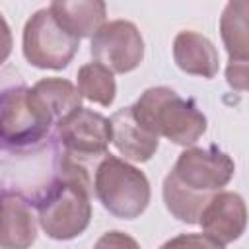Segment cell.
Here are the masks:
<instances>
[{
	"instance_id": "6da1fadb",
	"label": "cell",
	"mask_w": 249,
	"mask_h": 249,
	"mask_svg": "<svg viewBox=\"0 0 249 249\" xmlns=\"http://www.w3.org/2000/svg\"><path fill=\"white\" fill-rule=\"evenodd\" d=\"M130 109L148 132L181 146L195 144L206 132V117L195 101L181 97L165 86L146 89Z\"/></svg>"
},
{
	"instance_id": "7a4b0ae2",
	"label": "cell",
	"mask_w": 249,
	"mask_h": 249,
	"mask_svg": "<svg viewBox=\"0 0 249 249\" xmlns=\"http://www.w3.org/2000/svg\"><path fill=\"white\" fill-rule=\"evenodd\" d=\"M91 181L60 175L39 202V224L53 239H72L80 235L91 218Z\"/></svg>"
},
{
	"instance_id": "3957f363",
	"label": "cell",
	"mask_w": 249,
	"mask_h": 249,
	"mask_svg": "<svg viewBox=\"0 0 249 249\" xmlns=\"http://www.w3.org/2000/svg\"><path fill=\"white\" fill-rule=\"evenodd\" d=\"M93 191L103 208L123 220L138 218L150 202V183L146 175L111 154L95 167Z\"/></svg>"
},
{
	"instance_id": "277c9868",
	"label": "cell",
	"mask_w": 249,
	"mask_h": 249,
	"mask_svg": "<svg viewBox=\"0 0 249 249\" xmlns=\"http://www.w3.org/2000/svg\"><path fill=\"white\" fill-rule=\"evenodd\" d=\"M80 49V39L70 35L49 8L37 10L23 27V56L37 68L60 70L70 64Z\"/></svg>"
},
{
	"instance_id": "5b68a950",
	"label": "cell",
	"mask_w": 249,
	"mask_h": 249,
	"mask_svg": "<svg viewBox=\"0 0 249 249\" xmlns=\"http://www.w3.org/2000/svg\"><path fill=\"white\" fill-rule=\"evenodd\" d=\"M58 136L64 146L62 160L88 169V163H99L107 156V144L111 142L109 119L78 107L58 121Z\"/></svg>"
},
{
	"instance_id": "8992f818",
	"label": "cell",
	"mask_w": 249,
	"mask_h": 249,
	"mask_svg": "<svg viewBox=\"0 0 249 249\" xmlns=\"http://www.w3.org/2000/svg\"><path fill=\"white\" fill-rule=\"evenodd\" d=\"M51 124L53 117L31 88H16L0 95V138L4 142H39L49 132Z\"/></svg>"
},
{
	"instance_id": "52a82bcc",
	"label": "cell",
	"mask_w": 249,
	"mask_h": 249,
	"mask_svg": "<svg viewBox=\"0 0 249 249\" xmlns=\"http://www.w3.org/2000/svg\"><path fill=\"white\" fill-rule=\"evenodd\" d=\"M233 171V160L216 146H210L183 150L169 173L191 191L214 195L231 181Z\"/></svg>"
},
{
	"instance_id": "ba28073f",
	"label": "cell",
	"mask_w": 249,
	"mask_h": 249,
	"mask_svg": "<svg viewBox=\"0 0 249 249\" xmlns=\"http://www.w3.org/2000/svg\"><path fill=\"white\" fill-rule=\"evenodd\" d=\"M91 56L113 74H126L140 66L144 58V39L132 21H105L91 37Z\"/></svg>"
},
{
	"instance_id": "9c48e42d",
	"label": "cell",
	"mask_w": 249,
	"mask_h": 249,
	"mask_svg": "<svg viewBox=\"0 0 249 249\" xmlns=\"http://www.w3.org/2000/svg\"><path fill=\"white\" fill-rule=\"evenodd\" d=\"M198 224L214 241L226 245L241 237L247 226V208L243 198L233 191H218L204 206Z\"/></svg>"
},
{
	"instance_id": "30bf717a",
	"label": "cell",
	"mask_w": 249,
	"mask_h": 249,
	"mask_svg": "<svg viewBox=\"0 0 249 249\" xmlns=\"http://www.w3.org/2000/svg\"><path fill=\"white\" fill-rule=\"evenodd\" d=\"M109 128H111V142L124 160L148 161L160 146V138L148 132L134 119L130 107L115 111L109 119Z\"/></svg>"
},
{
	"instance_id": "8fae6325",
	"label": "cell",
	"mask_w": 249,
	"mask_h": 249,
	"mask_svg": "<svg viewBox=\"0 0 249 249\" xmlns=\"http://www.w3.org/2000/svg\"><path fill=\"white\" fill-rule=\"evenodd\" d=\"M175 64L193 76L214 78L220 68V58L214 43L198 31H179L173 39Z\"/></svg>"
},
{
	"instance_id": "7c38bea8",
	"label": "cell",
	"mask_w": 249,
	"mask_h": 249,
	"mask_svg": "<svg viewBox=\"0 0 249 249\" xmlns=\"http://www.w3.org/2000/svg\"><path fill=\"white\" fill-rule=\"evenodd\" d=\"M37 239V222L27 202L16 195L0 198V247L29 249Z\"/></svg>"
},
{
	"instance_id": "4fadbf2b",
	"label": "cell",
	"mask_w": 249,
	"mask_h": 249,
	"mask_svg": "<svg viewBox=\"0 0 249 249\" xmlns=\"http://www.w3.org/2000/svg\"><path fill=\"white\" fill-rule=\"evenodd\" d=\"M54 19L74 37H93L105 23L107 6L101 0H56L49 6Z\"/></svg>"
},
{
	"instance_id": "5bb4252c",
	"label": "cell",
	"mask_w": 249,
	"mask_h": 249,
	"mask_svg": "<svg viewBox=\"0 0 249 249\" xmlns=\"http://www.w3.org/2000/svg\"><path fill=\"white\" fill-rule=\"evenodd\" d=\"M249 4L245 0L228 2L220 18V33L230 54V62H247L249 58Z\"/></svg>"
},
{
	"instance_id": "9a60e30c",
	"label": "cell",
	"mask_w": 249,
	"mask_h": 249,
	"mask_svg": "<svg viewBox=\"0 0 249 249\" xmlns=\"http://www.w3.org/2000/svg\"><path fill=\"white\" fill-rule=\"evenodd\" d=\"M210 198H212V195H204V193H196V191L187 189L171 173H167V177L163 179L165 208L179 222L198 224V218H200V214H202V210H204V206L208 204Z\"/></svg>"
},
{
	"instance_id": "2e32d148",
	"label": "cell",
	"mask_w": 249,
	"mask_h": 249,
	"mask_svg": "<svg viewBox=\"0 0 249 249\" xmlns=\"http://www.w3.org/2000/svg\"><path fill=\"white\" fill-rule=\"evenodd\" d=\"M31 89L37 95V99L43 103V107L49 111L53 121L64 119L68 113L78 109L82 101L78 88L62 78H43Z\"/></svg>"
},
{
	"instance_id": "e0dca14e",
	"label": "cell",
	"mask_w": 249,
	"mask_h": 249,
	"mask_svg": "<svg viewBox=\"0 0 249 249\" xmlns=\"http://www.w3.org/2000/svg\"><path fill=\"white\" fill-rule=\"evenodd\" d=\"M78 93L91 103L109 107L115 101L117 84L109 68L99 62H88L78 70Z\"/></svg>"
},
{
	"instance_id": "ac0fdd59",
	"label": "cell",
	"mask_w": 249,
	"mask_h": 249,
	"mask_svg": "<svg viewBox=\"0 0 249 249\" xmlns=\"http://www.w3.org/2000/svg\"><path fill=\"white\" fill-rule=\"evenodd\" d=\"M160 249H226L206 233H179L167 239Z\"/></svg>"
},
{
	"instance_id": "d6986e66",
	"label": "cell",
	"mask_w": 249,
	"mask_h": 249,
	"mask_svg": "<svg viewBox=\"0 0 249 249\" xmlns=\"http://www.w3.org/2000/svg\"><path fill=\"white\" fill-rule=\"evenodd\" d=\"M93 249H140V245H138V241H136L134 237H130L128 233L113 230V231L103 233V235L95 241Z\"/></svg>"
},
{
	"instance_id": "ffe728a7",
	"label": "cell",
	"mask_w": 249,
	"mask_h": 249,
	"mask_svg": "<svg viewBox=\"0 0 249 249\" xmlns=\"http://www.w3.org/2000/svg\"><path fill=\"white\" fill-rule=\"evenodd\" d=\"M226 78L233 89L245 91L247 89V62H230L226 70Z\"/></svg>"
},
{
	"instance_id": "44dd1931",
	"label": "cell",
	"mask_w": 249,
	"mask_h": 249,
	"mask_svg": "<svg viewBox=\"0 0 249 249\" xmlns=\"http://www.w3.org/2000/svg\"><path fill=\"white\" fill-rule=\"evenodd\" d=\"M12 53V31L4 16L0 14V64L10 56Z\"/></svg>"
}]
</instances>
